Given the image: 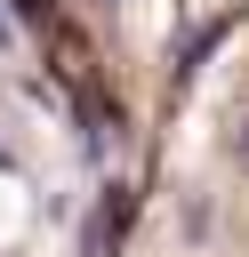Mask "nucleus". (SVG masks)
<instances>
[{
    "label": "nucleus",
    "mask_w": 249,
    "mask_h": 257,
    "mask_svg": "<svg viewBox=\"0 0 249 257\" xmlns=\"http://www.w3.org/2000/svg\"><path fill=\"white\" fill-rule=\"evenodd\" d=\"M8 8H16L24 24H48V0H8Z\"/></svg>",
    "instance_id": "obj_1"
},
{
    "label": "nucleus",
    "mask_w": 249,
    "mask_h": 257,
    "mask_svg": "<svg viewBox=\"0 0 249 257\" xmlns=\"http://www.w3.org/2000/svg\"><path fill=\"white\" fill-rule=\"evenodd\" d=\"M8 40H16V24H8V16H0V48H8Z\"/></svg>",
    "instance_id": "obj_2"
},
{
    "label": "nucleus",
    "mask_w": 249,
    "mask_h": 257,
    "mask_svg": "<svg viewBox=\"0 0 249 257\" xmlns=\"http://www.w3.org/2000/svg\"><path fill=\"white\" fill-rule=\"evenodd\" d=\"M0 169H16V153H8V145H0Z\"/></svg>",
    "instance_id": "obj_3"
}]
</instances>
